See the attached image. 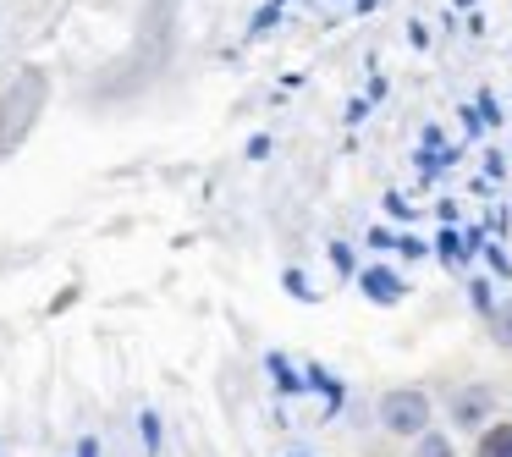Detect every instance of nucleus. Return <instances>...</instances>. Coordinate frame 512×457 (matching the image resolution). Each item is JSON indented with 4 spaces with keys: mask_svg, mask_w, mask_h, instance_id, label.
<instances>
[{
    "mask_svg": "<svg viewBox=\"0 0 512 457\" xmlns=\"http://www.w3.org/2000/svg\"><path fill=\"white\" fill-rule=\"evenodd\" d=\"M375 419H380V430L397 435V441H419L424 430H435V408L419 386H391L386 397H380Z\"/></svg>",
    "mask_w": 512,
    "mask_h": 457,
    "instance_id": "nucleus-1",
    "label": "nucleus"
},
{
    "mask_svg": "<svg viewBox=\"0 0 512 457\" xmlns=\"http://www.w3.org/2000/svg\"><path fill=\"white\" fill-rule=\"evenodd\" d=\"M358 287H364V298H369V303H380V309H391V303H402V292H408V281H402L391 265H369L364 276H358Z\"/></svg>",
    "mask_w": 512,
    "mask_h": 457,
    "instance_id": "nucleus-3",
    "label": "nucleus"
},
{
    "mask_svg": "<svg viewBox=\"0 0 512 457\" xmlns=\"http://www.w3.org/2000/svg\"><path fill=\"white\" fill-rule=\"evenodd\" d=\"M474 457H512V419H490L474 435Z\"/></svg>",
    "mask_w": 512,
    "mask_h": 457,
    "instance_id": "nucleus-4",
    "label": "nucleus"
},
{
    "mask_svg": "<svg viewBox=\"0 0 512 457\" xmlns=\"http://www.w3.org/2000/svg\"><path fill=\"white\" fill-rule=\"evenodd\" d=\"M446 413H452V430H485L490 419H496V391L485 386V380H463V386L446 397Z\"/></svg>",
    "mask_w": 512,
    "mask_h": 457,
    "instance_id": "nucleus-2",
    "label": "nucleus"
},
{
    "mask_svg": "<svg viewBox=\"0 0 512 457\" xmlns=\"http://www.w3.org/2000/svg\"><path fill=\"white\" fill-rule=\"evenodd\" d=\"M485 325H490V342L501 347V353H512V298H501V303H490V314H485Z\"/></svg>",
    "mask_w": 512,
    "mask_h": 457,
    "instance_id": "nucleus-5",
    "label": "nucleus"
},
{
    "mask_svg": "<svg viewBox=\"0 0 512 457\" xmlns=\"http://www.w3.org/2000/svg\"><path fill=\"white\" fill-rule=\"evenodd\" d=\"M413 457H457V446L446 430H424L419 441H413Z\"/></svg>",
    "mask_w": 512,
    "mask_h": 457,
    "instance_id": "nucleus-6",
    "label": "nucleus"
}]
</instances>
